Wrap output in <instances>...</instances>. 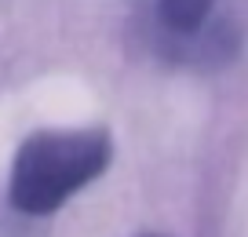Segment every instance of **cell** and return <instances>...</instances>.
Wrapping results in <instances>:
<instances>
[{"mask_svg": "<svg viewBox=\"0 0 248 237\" xmlns=\"http://www.w3.org/2000/svg\"><path fill=\"white\" fill-rule=\"evenodd\" d=\"M113 139L106 128H40L18 142L8 168V201L22 215H51L106 175Z\"/></svg>", "mask_w": 248, "mask_h": 237, "instance_id": "6da1fadb", "label": "cell"}, {"mask_svg": "<svg viewBox=\"0 0 248 237\" xmlns=\"http://www.w3.org/2000/svg\"><path fill=\"white\" fill-rule=\"evenodd\" d=\"M139 237H164V234H139Z\"/></svg>", "mask_w": 248, "mask_h": 237, "instance_id": "7a4b0ae2", "label": "cell"}]
</instances>
